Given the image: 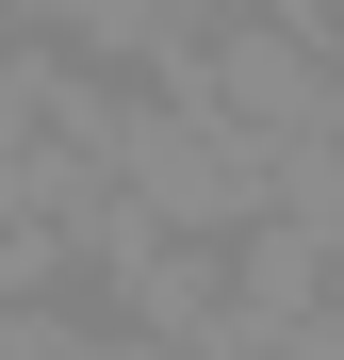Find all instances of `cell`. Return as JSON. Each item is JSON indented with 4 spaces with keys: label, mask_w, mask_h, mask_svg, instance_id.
Segmentation results:
<instances>
[{
    "label": "cell",
    "mask_w": 344,
    "mask_h": 360,
    "mask_svg": "<svg viewBox=\"0 0 344 360\" xmlns=\"http://www.w3.org/2000/svg\"><path fill=\"white\" fill-rule=\"evenodd\" d=\"M82 360H197V344H148V328H82Z\"/></svg>",
    "instance_id": "1"
}]
</instances>
